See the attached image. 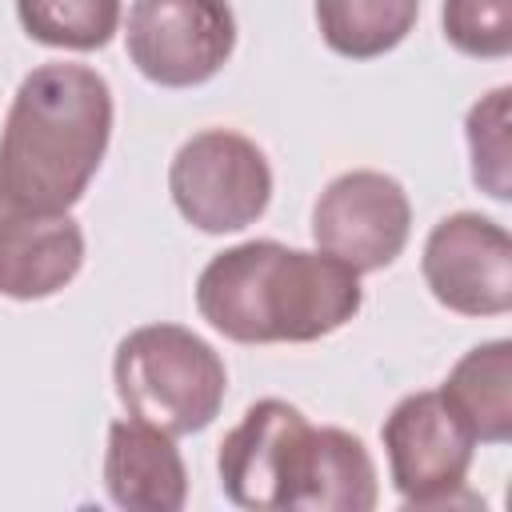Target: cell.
I'll return each instance as SVG.
<instances>
[{
  "label": "cell",
  "mask_w": 512,
  "mask_h": 512,
  "mask_svg": "<svg viewBox=\"0 0 512 512\" xmlns=\"http://www.w3.org/2000/svg\"><path fill=\"white\" fill-rule=\"evenodd\" d=\"M360 304V272L280 240L232 244L196 276L200 320L236 344H312L344 328Z\"/></svg>",
  "instance_id": "6da1fadb"
},
{
  "label": "cell",
  "mask_w": 512,
  "mask_h": 512,
  "mask_svg": "<svg viewBox=\"0 0 512 512\" xmlns=\"http://www.w3.org/2000/svg\"><path fill=\"white\" fill-rule=\"evenodd\" d=\"M112 140V88L88 64L32 68L4 116L0 180L44 212H68L88 192Z\"/></svg>",
  "instance_id": "7a4b0ae2"
},
{
  "label": "cell",
  "mask_w": 512,
  "mask_h": 512,
  "mask_svg": "<svg viewBox=\"0 0 512 512\" xmlns=\"http://www.w3.org/2000/svg\"><path fill=\"white\" fill-rule=\"evenodd\" d=\"M112 384L128 416L168 436H192L220 416L228 368L192 328L140 324L116 344Z\"/></svg>",
  "instance_id": "3957f363"
},
{
  "label": "cell",
  "mask_w": 512,
  "mask_h": 512,
  "mask_svg": "<svg viewBox=\"0 0 512 512\" xmlns=\"http://www.w3.org/2000/svg\"><path fill=\"white\" fill-rule=\"evenodd\" d=\"M168 192L192 228L224 236L264 216L272 200V168L264 148L244 132L204 128L176 148L168 164Z\"/></svg>",
  "instance_id": "277c9868"
},
{
  "label": "cell",
  "mask_w": 512,
  "mask_h": 512,
  "mask_svg": "<svg viewBox=\"0 0 512 512\" xmlns=\"http://www.w3.org/2000/svg\"><path fill=\"white\" fill-rule=\"evenodd\" d=\"M312 444L316 424L288 404V400H256L240 424L220 440L216 472L220 492L236 508L252 512H276V508H300L308 468H312Z\"/></svg>",
  "instance_id": "5b68a950"
},
{
  "label": "cell",
  "mask_w": 512,
  "mask_h": 512,
  "mask_svg": "<svg viewBox=\"0 0 512 512\" xmlns=\"http://www.w3.org/2000/svg\"><path fill=\"white\" fill-rule=\"evenodd\" d=\"M124 44L144 80L196 88L232 60L236 16L228 0H132Z\"/></svg>",
  "instance_id": "8992f818"
},
{
  "label": "cell",
  "mask_w": 512,
  "mask_h": 512,
  "mask_svg": "<svg viewBox=\"0 0 512 512\" xmlns=\"http://www.w3.org/2000/svg\"><path fill=\"white\" fill-rule=\"evenodd\" d=\"M380 440L392 488L408 508L456 504L476 456V436L448 408L440 388L408 392L404 400H396V408L380 424Z\"/></svg>",
  "instance_id": "52a82bcc"
},
{
  "label": "cell",
  "mask_w": 512,
  "mask_h": 512,
  "mask_svg": "<svg viewBox=\"0 0 512 512\" xmlns=\"http://www.w3.org/2000/svg\"><path fill=\"white\" fill-rule=\"evenodd\" d=\"M412 204L396 176L352 168L324 184L312 204V240L352 272H384L408 244Z\"/></svg>",
  "instance_id": "ba28073f"
},
{
  "label": "cell",
  "mask_w": 512,
  "mask_h": 512,
  "mask_svg": "<svg viewBox=\"0 0 512 512\" xmlns=\"http://www.w3.org/2000/svg\"><path fill=\"white\" fill-rule=\"evenodd\" d=\"M420 272L432 300L456 316H504L512 308V236L480 212H452L432 224Z\"/></svg>",
  "instance_id": "9c48e42d"
},
{
  "label": "cell",
  "mask_w": 512,
  "mask_h": 512,
  "mask_svg": "<svg viewBox=\"0 0 512 512\" xmlns=\"http://www.w3.org/2000/svg\"><path fill=\"white\" fill-rule=\"evenodd\" d=\"M84 268V232L68 212L24 204L0 180V296L48 300Z\"/></svg>",
  "instance_id": "30bf717a"
},
{
  "label": "cell",
  "mask_w": 512,
  "mask_h": 512,
  "mask_svg": "<svg viewBox=\"0 0 512 512\" xmlns=\"http://www.w3.org/2000/svg\"><path fill=\"white\" fill-rule=\"evenodd\" d=\"M104 488L128 512H180L188 500V468L168 432L128 416L108 428Z\"/></svg>",
  "instance_id": "8fae6325"
},
{
  "label": "cell",
  "mask_w": 512,
  "mask_h": 512,
  "mask_svg": "<svg viewBox=\"0 0 512 512\" xmlns=\"http://www.w3.org/2000/svg\"><path fill=\"white\" fill-rule=\"evenodd\" d=\"M448 408L468 424L476 444L512 440V340L468 348L440 384Z\"/></svg>",
  "instance_id": "7c38bea8"
},
{
  "label": "cell",
  "mask_w": 512,
  "mask_h": 512,
  "mask_svg": "<svg viewBox=\"0 0 512 512\" xmlns=\"http://www.w3.org/2000/svg\"><path fill=\"white\" fill-rule=\"evenodd\" d=\"M376 500V464L360 436L344 428H316L312 468L296 512H372Z\"/></svg>",
  "instance_id": "4fadbf2b"
},
{
  "label": "cell",
  "mask_w": 512,
  "mask_h": 512,
  "mask_svg": "<svg viewBox=\"0 0 512 512\" xmlns=\"http://www.w3.org/2000/svg\"><path fill=\"white\" fill-rule=\"evenodd\" d=\"M320 40L344 60H376L408 40L420 0H312Z\"/></svg>",
  "instance_id": "5bb4252c"
},
{
  "label": "cell",
  "mask_w": 512,
  "mask_h": 512,
  "mask_svg": "<svg viewBox=\"0 0 512 512\" xmlns=\"http://www.w3.org/2000/svg\"><path fill=\"white\" fill-rule=\"evenodd\" d=\"M124 0H16L20 28L64 52H96L120 32Z\"/></svg>",
  "instance_id": "9a60e30c"
},
{
  "label": "cell",
  "mask_w": 512,
  "mask_h": 512,
  "mask_svg": "<svg viewBox=\"0 0 512 512\" xmlns=\"http://www.w3.org/2000/svg\"><path fill=\"white\" fill-rule=\"evenodd\" d=\"M472 180L492 200H512V88H492L464 116Z\"/></svg>",
  "instance_id": "2e32d148"
},
{
  "label": "cell",
  "mask_w": 512,
  "mask_h": 512,
  "mask_svg": "<svg viewBox=\"0 0 512 512\" xmlns=\"http://www.w3.org/2000/svg\"><path fill=\"white\" fill-rule=\"evenodd\" d=\"M444 40L472 60H504L512 52V0H444Z\"/></svg>",
  "instance_id": "e0dca14e"
}]
</instances>
